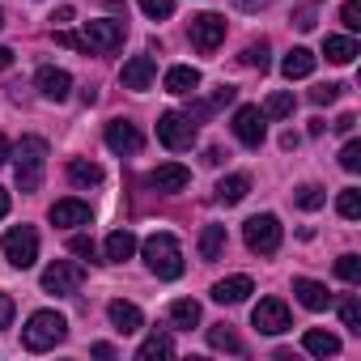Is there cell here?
<instances>
[{
    "instance_id": "7bdbcfd3",
    "label": "cell",
    "mask_w": 361,
    "mask_h": 361,
    "mask_svg": "<svg viewBox=\"0 0 361 361\" xmlns=\"http://www.w3.org/2000/svg\"><path fill=\"white\" fill-rule=\"evenodd\" d=\"M56 43H60V47H73V51H85L81 35H73V30H56ZM85 56H90V51H85Z\"/></svg>"
},
{
    "instance_id": "8fae6325",
    "label": "cell",
    "mask_w": 361,
    "mask_h": 361,
    "mask_svg": "<svg viewBox=\"0 0 361 361\" xmlns=\"http://www.w3.org/2000/svg\"><path fill=\"white\" fill-rule=\"evenodd\" d=\"M251 323H255L259 331H268V336H281V331H289V306H285L281 298H264V302L251 310Z\"/></svg>"
},
{
    "instance_id": "e575fe53",
    "label": "cell",
    "mask_w": 361,
    "mask_h": 361,
    "mask_svg": "<svg viewBox=\"0 0 361 361\" xmlns=\"http://www.w3.org/2000/svg\"><path fill=\"white\" fill-rule=\"evenodd\" d=\"M243 64L264 73V68H268V43H264V39H259V43H247V47H243Z\"/></svg>"
},
{
    "instance_id": "277c9868",
    "label": "cell",
    "mask_w": 361,
    "mask_h": 361,
    "mask_svg": "<svg viewBox=\"0 0 361 361\" xmlns=\"http://www.w3.org/2000/svg\"><path fill=\"white\" fill-rule=\"evenodd\" d=\"M157 140H161L166 149H192V145H196V123H192V115H188V111H166V115L157 119Z\"/></svg>"
},
{
    "instance_id": "52a82bcc",
    "label": "cell",
    "mask_w": 361,
    "mask_h": 361,
    "mask_svg": "<svg viewBox=\"0 0 361 361\" xmlns=\"http://www.w3.org/2000/svg\"><path fill=\"white\" fill-rule=\"evenodd\" d=\"M5 259H9L13 268H30V264L39 259V234H35L30 226H13V230L5 234Z\"/></svg>"
},
{
    "instance_id": "83f0119b",
    "label": "cell",
    "mask_w": 361,
    "mask_h": 361,
    "mask_svg": "<svg viewBox=\"0 0 361 361\" xmlns=\"http://www.w3.org/2000/svg\"><path fill=\"white\" fill-rule=\"evenodd\" d=\"M302 344H306V353H314V357H336V353H340V340H336L331 331H319V327H310Z\"/></svg>"
},
{
    "instance_id": "d590c367",
    "label": "cell",
    "mask_w": 361,
    "mask_h": 361,
    "mask_svg": "<svg viewBox=\"0 0 361 361\" xmlns=\"http://www.w3.org/2000/svg\"><path fill=\"white\" fill-rule=\"evenodd\" d=\"M340 319H344V327H348L353 336H361V302H357V298H344V302H340Z\"/></svg>"
},
{
    "instance_id": "7dc6e473",
    "label": "cell",
    "mask_w": 361,
    "mask_h": 361,
    "mask_svg": "<svg viewBox=\"0 0 361 361\" xmlns=\"http://www.w3.org/2000/svg\"><path fill=\"white\" fill-rule=\"evenodd\" d=\"M293 26H298V30H310V26H314V13H310V9H298V22H293Z\"/></svg>"
},
{
    "instance_id": "8992f818",
    "label": "cell",
    "mask_w": 361,
    "mask_h": 361,
    "mask_svg": "<svg viewBox=\"0 0 361 361\" xmlns=\"http://www.w3.org/2000/svg\"><path fill=\"white\" fill-rule=\"evenodd\" d=\"M243 238H247V247H251L255 255H272V251L281 247V221H276L272 213H259V217H251V221L243 226Z\"/></svg>"
},
{
    "instance_id": "d6986e66",
    "label": "cell",
    "mask_w": 361,
    "mask_h": 361,
    "mask_svg": "<svg viewBox=\"0 0 361 361\" xmlns=\"http://www.w3.org/2000/svg\"><path fill=\"white\" fill-rule=\"evenodd\" d=\"M293 293H298V302H302L306 310H327V306H331V293H327V285H319V281L298 276V281H293Z\"/></svg>"
},
{
    "instance_id": "9c48e42d",
    "label": "cell",
    "mask_w": 361,
    "mask_h": 361,
    "mask_svg": "<svg viewBox=\"0 0 361 361\" xmlns=\"http://www.w3.org/2000/svg\"><path fill=\"white\" fill-rule=\"evenodd\" d=\"M81 43H85V51H90V56H94V51H115V47L123 43V22H106V18L85 22Z\"/></svg>"
},
{
    "instance_id": "ffe728a7",
    "label": "cell",
    "mask_w": 361,
    "mask_h": 361,
    "mask_svg": "<svg viewBox=\"0 0 361 361\" xmlns=\"http://www.w3.org/2000/svg\"><path fill=\"white\" fill-rule=\"evenodd\" d=\"M51 226H90V204L85 200H56Z\"/></svg>"
},
{
    "instance_id": "4fadbf2b",
    "label": "cell",
    "mask_w": 361,
    "mask_h": 361,
    "mask_svg": "<svg viewBox=\"0 0 361 361\" xmlns=\"http://www.w3.org/2000/svg\"><path fill=\"white\" fill-rule=\"evenodd\" d=\"M188 183H192V170L178 166V161H166V166L149 170V188L153 192H183Z\"/></svg>"
},
{
    "instance_id": "c3c4849f",
    "label": "cell",
    "mask_w": 361,
    "mask_h": 361,
    "mask_svg": "<svg viewBox=\"0 0 361 361\" xmlns=\"http://www.w3.org/2000/svg\"><path fill=\"white\" fill-rule=\"evenodd\" d=\"M204 161H209V166H221V161H226V153H221V149H217V145H213V149H209V153H204Z\"/></svg>"
},
{
    "instance_id": "4316f807",
    "label": "cell",
    "mask_w": 361,
    "mask_h": 361,
    "mask_svg": "<svg viewBox=\"0 0 361 361\" xmlns=\"http://www.w3.org/2000/svg\"><path fill=\"white\" fill-rule=\"evenodd\" d=\"M234 94H238V90H230V85H221V90H217L213 98H204V102H196V106L188 111V115H192V123H200V119H209L213 111H221L226 102H234Z\"/></svg>"
},
{
    "instance_id": "11a10c76",
    "label": "cell",
    "mask_w": 361,
    "mask_h": 361,
    "mask_svg": "<svg viewBox=\"0 0 361 361\" xmlns=\"http://www.w3.org/2000/svg\"><path fill=\"white\" fill-rule=\"evenodd\" d=\"M0 26H5V13H0Z\"/></svg>"
},
{
    "instance_id": "ac0fdd59",
    "label": "cell",
    "mask_w": 361,
    "mask_h": 361,
    "mask_svg": "<svg viewBox=\"0 0 361 361\" xmlns=\"http://www.w3.org/2000/svg\"><path fill=\"white\" fill-rule=\"evenodd\" d=\"M251 289H255V285H251V276H226V281H217V285H213V302H221V306H238Z\"/></svg>"
},
{
    "instance_id": "cb8c5ba5",
    "label": "cell",
    "mask_w": 361,
    "mask_h": 361,
    "mask_svg": "<svg viewBox=\"0 0 361 361\" xmlns=\"http://www.w3.org/2000/svg\"><path fill=\"white\" fill-rule=\"evenodd\" d=\"M247 192H251V178L247 174H230V178H221V183H217V200L221 204H243Z\"/></svg>"
},
{
    "instance_id": "f6af8a7d",
    "label": "cell",
    "mask_w": 361,
    "mask_h": 361,
    "mask_svg": "<svg viewBox=\"0 0 361 361\" xmlns=\"http://www.w3.org/2000/svg\"><path fill=\"white\" fill-rule=\"evenodd\" d=\"M331 128H336V132H340V136H348V132H353V128H357V115H340V119H336V123H331Z\"/></svg>"
},
{
    "instance_id": "f546056e",
    "label": "cell",
    "mask_w": 361,
    "mask_h": 361,
    "mask_svg": "<svg viewBox=\"0 0 361 361\" xmlns=\"http://www.w3.org/2000/svg\"><path fill=\"white\" fill-rule=\"evenodd\" d=\"M153 357H174V340L161 336V331H153V336L136 348V361H153Z\"/></svg>"
},
{
    "instance_id": "e0dca14e",
    "label": "cell",
    "mask_w": 361,
    "mask_h": 361,
    "mask_svg": "<svg viewBox=\"0 0 361 361\" xmlns=\"http://www.w3.org/2000/svg\"><path fill=\"white\" fill-rule=\"evenodd\" d=\"M166 94H196L200 90V68H192V64H174L170 73H166Z\"/></svg>"
},
{
    "instance_id": "f907efd6",
    "label": "cell",
    "mask_w": 361,
    "mask_h": 361,
    "mask_svg": "<svg viewBox=\"0 0 361 361\" xmlns=\"http://www.w3.org/2000/svg\"><path fill=\"white\" fill-rule=\"evenodd\" d=\"M94 357H115V348H111V344L102 340V344H94Z\"/></svg>"
},
{
    "instance_id": "484cf974",
    "label": "cell",
    "mask_w": 361,
    "mask_h": 361,
    "mask_svg": "<svg viewBox=\"0 0 361 361\" xmlns=\"http://www.w3.org/2000/svg\"><path fill=\"white\" fill-rule=\"evenodd\" d=\"M132 251H136V234H132V230H115V234L106 238V259H111V264L132 259Z\"/></svg>"
},
{
    "instance_id": "74e56055",
    "label": "cell",
    "mask_w": 361,
    "mask_h": 361,
    "mask_svg": "<svg viewBox=\"0 0 361 361\" xmlns=\"http://www.w3.org/2000/svg\"><path fill=\"white\" fill-rule=\"evenodd\" d=\"M140 9H145V18L161 22V18H170V13H174V0H140Z\"/></svg>"
},
{
    "instance_id": "f5cc1de1",
    "label": "cell",
    "mask_w": 361,
    "mask_h": 361,
    "mask_svg": "<svg viewBox=\"0 0 361 361\" xmlns=\"http://www.w3.org/2000/svg\"><path fill=\"white\" fill-rule=\"evenodd\" d=\"M5 161H9V140L0 136V166H5Z\"/></svg>"
},
{
    "instance_id": "4dcf8cb0",
    "label": "cell",
    "mask_w": 361,
    "mask_h": 361,
    "mask_svg": "<svg viewBox=\"0 0 361 361\" xmlns=\"http://www.w3.org/2000/svg\"><path fill=\"white\" fill-rule=\"evenodd\" d=\"M323 200H327V196H323V188H319V183H302V188L293 192V204H298V209H306V213L323 209Z\"/></svg>"
},
{
    "instance_id": "603a6c76",
    "label": "cell",
    "mask_w": 361,
    "mask_h": 361,
    "mask_svg": "<svg viewBox=\"0 0 361 361\" xmlns=\"http://www.w3.org/2000/svg\"><path fill=\"white\" fill-rule=\"evenodd\" d=\"M68 183H77V188H98V183H102V166H98V161H85V157H73V161H68Z\"/></svg>"
},
{
    "instance_id": "816d5d0a",
    "label": "cell",
    "mask_w": 361,
    "mask_h": 361,
    "mask_svg": "<svg viewBox=\"0 0 361 361\" xmlns=\"http://www.w3.org/2000/svg\"><path fill=\"white\" fill-rule=\"evenodd\" d=\"M9 64H13V51H9V47H0V73H5Z\"/></svg>"
},
{
    "instance_id": "836d02e7",
    "label": "cell",
    "mask_w": 361,
    "mask_h": 361,
    "mask_svg": "<svg viewBox=\"0 0 361 361\" xmlns=\"http://www.w3.org/2000/svg\"><path fill=\"white\" fill-rule=\"evenodd\" d=\"M336 209H340L344 221H357V217H361V192H357V188H344L340 200H336Z\"/></svg>"
},
{
    "instance_id": "ab89813d",
    "label": "cell",
    "mask_w": 361,
    "mask_h": 361,
    "mask_svg": "<svg viewBox=\"0 0 361 361\" xmlns=\"http://www.w3.org/2000/svg\"><path fill=\"white\" fill-rule=\"evenodd\" d=\"M340 166H344L348 174H357V170H361V145H357V140H348V145L340 149Z\"/></svg>"
},
{
    "instance_id": "3957f363",
    "label": "cell",
    "mask_w": 361,
    "mask_h": 361,
    "mask_svg": "<svg viewBox=\"0 0 361 361\" xmlns=\"http://www.w3.org/2000/svg\"><path fill=\"white\" fill-rule=\"evenodd\" d=\"M13 157H18V188L39 192L43 188V170H47V140L43 136H22Z\"/></svg>"
},
{
    "instance_id": "9a60e30c",
    "label": "cell",
    "mask_w": 361,
    "mask_h": 361,
    "mask_svg": "<svg viewBox=\"0 0 361 361\" xmlns=\"http://www.w3.org/2000/svg\"><path fill=\"white\" fill-rule=\"evenodd\" d=\"M35 85H39V94L51 98V102H64V98L73 94V77H68L64 68H39Z\"/></svg>"
},
{
    "instance_id": "8d00e7d4",
    "label": "cell",
    "mask_w": 361,
    "mask_h": 361,
    "mask_svg": "<svg viewBox=\"0 0 361 361\" xmlns=\"http://www.w3.org/2000/svg\"><path fill=\"white\" fill-rule=\"evenodd\" d=\"M336 276L348 281V285H357V281H361V259H357V255H340V259H336Z\"/></svg>"
},
{
    "instance_id": "30bf717a",
    "label": "cell",
    "mask_w": 361,
    "mask_h": 361,
    "mask_svg": "<svg viewBox=\"0 0 361 361\" xmlns=\"http://www.w3.org/2000/svg\"><path fill=\"white\" fill-rule=\"evenodd\" d=\"M264 132H268V119L259 106H238L234 111V136L247 145V149H259L264 145Z\"/></svg>"
},
{
    "instance_id": "5bb4252c",
    "label": "cell",
    "mask_w": 361,
    "mask_h": 361,
    "mask_svg": "<svg viewBox=\"0 0 361 361\" xmlns=\"http://www.w3.org/2000/svg\"><path fill=\"white\" fill-rule=\"evenodd\" d=\"M153 77H157L153 56H132V60L123 64V73H119L123 90H149V85H153Z\"/></svg>"
},
{
    "instance_id": "60d3db41",
    "label": "cell",
    "mask_w": 361,
    "mask_h": 361,
    "mask_svg": "<svg viewBox=\"0 0 361 361\" xmlns=\"http://www.w3.org/2000/svg\"><path fill=\"white\" fill-rule=\"evenodd\" d=\"M340 22H344V30H361V0H344Z\"/></svg>"
},
{
    "instance_id": "ba28073f",
    "label": "cell",
    "mask_w": 361,
    "mask_h": 361,
    "mask_svg": "<svg viewBox=\"0 0 361 361\" xmlns=\"http://www.w3.org/2000/svg\"><path fill=\"white\" fill-rule=\"evenodd\" d=\"M192 43H196V51L213 56V51L226 43V18H221V13H200V18H192Z\"/></svg>"
},
{
    "instance_id": "ee69618b",
    "label": "cell",
    "mask_w": 361,
    "mask_h": 361,
    "mask_svg": "<svg viewBox=\"0 0 361 361\" xmlns=\"http://www.w3.org/2000/svg\"><path fill=\"white\" fill-rule=\"evenodd\" d=\"M13 310H18L13 298H9V293H0V327H9V323H13Z\"/></svg>"
},
{
    "instance_id": "d6a6232c",
    "label": "cell",
    "mask_w": 361,
    "mask_h": 361,
    "mask_svg": "<svg viewBox=\"0 0 361 361\" xmlns=\"http://www.w3.org/2000/svg\"><path fill=\"white\" fill-rule=\"evenodd\" d=\"M285 115H293V94H272L268 102H264V119H285Z\"/></svg>"
},
{
    "instance_id": "7c38bea8",
    "label": "cell",
    "mask_w": 361,
    "mask_h": 361,
    "mask_svg": "<svg viewBox=\"0 0 361 361\" xmlns=\"http://www.w3.org/2000/svg\"><path fill=\"white\" fill-rule=\"evenodd\" d=\"M140 132H136V123H128V119H111L106 123V149L111 153H119V157H132V153H140Z\"/></svg>"
},
{
    "instance_id": "681fc988",
    "label": "cell",
    "mask_w": 361,
    "mask_h": 361,
    "mask_svg": "<svg viewBox=\"0 0 361 361\" xmlns=\"http://www.w3.org/2000/svg\"><path fill=\"white\" fill-rule=\"evenodd\" d=\"M51 22H73V5H60V9H56V18H51Z\"/></svg>"
},
{
    "instance_id": "44dd1931",
    "label": "cell",
    "mask_w": 361,
    "mask_h": 361,
    "mask_svg": "<svg viewBox=\"0 0 361 361\" xmlns=\"http://www.w3.org/2000/svg\"><path fill=\"white\" fill-rule=\"evenodd\" d=\"M281 73H285L289 81H302V77H310V73H314V51H306V47H293V51L281 60Z\"/></svg>"
},
{
    "instance_id": "db71d44e",
    "label": "cell",
    "mask_w": 361,
    "mask_h": 361,
    "mask_svg": "<svg viewBox=\"0 0 361 361\" xmlns=\"http://www.w3.org/2000/svg\"><path fill=\"white\" fill-rule=\"evenodd\" d=\"M5 213H9V192L0 188V217H5Z\"/></svg>"
},
{
    "instance_id": "b9f144b4",
    "label": "cell",
    "mask_w": 361,
    "mask_h": 361,
    "mask_svg": "<svg viewBox=\"0 0 361 361\" xmlns=\"http://www.w3.org/2000/svg\"><path fill=\"white\" fill-rule=\"evenodd\" d=\"M68 251H73V255H81V259H94V238L73 234V238H68Z\"/></svg>"
},
{
    "instance_id": "7402d4cb",
    "label": "cell",
    "mask_w": 361,
    "mask_h": 361,
    "mask_svg": "<svg viewBox=\"0 0 361 361\" xmlns=\"http://www.w3.org/2000/svg\"><path fill=\"white\" fill-rule=\"evenodd\" d=\"M226 243H230V238H226V226H204V230H200V259H204V264L221 259V255H226Z\"/></svg>"
},
{
    "instance_id": "2e32d148",
    "label": "cell",
    "mask_w": 361,
    "mask_h": 361,
    "mask_svg": "<svg viewBox=\"0 0 361 361\" xmlns=\"http://www.w3.org/2000/svg\"><path fill=\"white\" fill-rule=\"evenodd\" d=\"M106 314H111V323H115V331H119V336H132V331H140V327H145V314H140V306H136V302L115 298V302L106 306Z\"/></svg>"
},
{
    "instance_id": "1f68e13d",
    "label": "cell",
    "mask_w": 361,
    "mask_h": 361,
    "mask_svg": "<svg viewBox=\"0 0 361 361\" xmlns=\"http://www.w3.org/2000/svg\"><path fill=\"white\" fill-rule=\"evenodd\" d=\"M209 344L213 348H221V353H243V340L226 327V323H217V327H209Z\"/></svg>"
},
{
    "instance_id": "f1b7e54d",
    "label": "cell",
    "mask_w": 361,
    "mask_h": 361,
    "mask_svg": "<svg viewBox=\"0 0 361 361\" xmlns=\"http://www.w3.org/2000/svg\"><path fill=\"white\" fill-rule=\"evenodd\" d=\"M170 323H174V327H196V323H200V302H192V298L170 302Z\"/></svg>"
},
{
    "instance_id": "7a4b0ae2",
    "label": "cell",
    "mask_w": 361,
    "mask_h": 361,
    "mask_svg": "<svg viewBox=\"0 0 361 361\" xmlns=\"http://www.w3.org/2000/svg\"><path fill=\"white\" fill-rule=\"evenodd\" d=\"M64 336H68V319H64L60 310H35V314L26 319V327H22V344H26L30 353H47V348H56Z\"/></svg>"
},
{
    "instance_id": "6da1fadb",
    "label": "cell",
    "mask_w": 361,
    "mask_h": 361,
    "mask_svg": "<svg viewBox=\"0 0 361 361\" xmlns=\"http://www.w3.org/2000/svg\"><path fill=\"white\" fill-rule=\"evenodd\" d=\"M140 251H145V264L153 276H161V281L183 276V247H178L174 234H149Z\"/></svg>"
},
{
    "instance_id": "f35d334b",
    "label": "cell",
    "mask_w": 361,
    "mask_h": 361,
    "mask_svg": "<svg viewBox=\"0 0 361 361\" xmlns=\"http://www.w3.org/2000/svg\"><path fill=\"white\" fill-rule=\"evenodd\" d=\"M344 90H348V85H314V90H310V102H314V106H327V102H336Z\"/></svg>"
},
{
    "instance_id": "d4e9b609",
    "label": "cell",
    "mask_w": 361,
    "mask_h": 361,
    "mask_svg": "<svg viewBox=\"0 0 361 361\" xmlns=\"http://www.w3.org/2000/svg\"><path fill=\"white\" fill-rule=\"evenodd\" d=\"M323 56H327L331 64H353V60H357V43H353L348 35H331V39L323 43Z\"/></svg>"
},
{
    "instance_id": "5b68a950",
    "label": "cell",
    "mask_w": 361,
    "mask_h": 361,
    "mask_svg": "<svg viewBox=\"0 0 361 361\" xmlns=\"http://www.w3.org/2000/svg\"><path fill=\"white\" fill-rule=\"evenodd\" d=\"M85 285V268L73 264V259H56L43 268V289L47 293H60V298H73L77 289Z\"/></svg>"
},
{
    "instance_id": "bcb514c9",
    "label": "cell",
    "mask_w": 361,
    "mask_h": 361,
    "mask_svg": "<svg viewBox=\"0 0 361 361\" xmlns=\"http://www.w3.org/2000/svg\"><path fill=\"white\" fill-rule=\"evenodd\" d=\"M234 5H238V9H247V13H255V9H268L272 0H234Z\"/></svg>"
}]
</instances>
